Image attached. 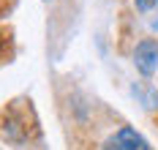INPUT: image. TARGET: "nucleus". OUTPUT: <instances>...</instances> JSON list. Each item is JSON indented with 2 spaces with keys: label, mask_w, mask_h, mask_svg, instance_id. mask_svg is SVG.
Wrapping results in <instances>:
<instances>
[{
  "label": "nucleus",
  "mask_w": 158,
  "mask_h": 150,
  "mask_svg": "<svg viewBox=\"0 0 158 150\" xmlns=\"http://www.w3.org/2000/svg\"><path fill=\"white\" fill-rule=\"evenodd\" d=\"M104 150H153V148L147 145V139H144L139 131L123 126L120 131H114L109 139L104 142Z\"/></svg>",
  "instance_id": "1"
},
{
  "label": "nucleus",
  "mask_w": 158,
  "mask_h": 150,
  "mask_svg": "<svg viewBox=\"0 0 158 150\" xmlns=\"http://www.w3.org/2000/svg\"><path fill=\"white\" fill-rule=\"evenodd\" d=\"M134 63L139 68V74L144 77H153L158 68V44L153 38H144L136 44V49H134Z\"/></svg>",
  "instance_id": "2"
},
{
  "label": "nucleus",
  "mask_w": 158,
  "mask_h": 150,
  "mask_svg": "<svg viewBox=\"0 0 158 150\" xmlns=\"http://www.w3.org/2000/svg\"><path fill=\"white\" fill-rule=\"evenodd\" d=\"M134 3H136V8H142V11H147V8H153V6H156L158 0H134Z\"/></svg>",
  "instance_id": "3"
},
{
  "label": "nucleus",
  "mask_w": 158,
  "mask_h": 150,
  "mask_svg": "<svg viewBox=\"0 0 158 150\" xmlns=\"http://www.w3.org/2000/svg\"><path fill=\"white\" fill-rule=\"evenodd\" d=\"M153 27H158V19H156V22H153Z\"/></svg>",
  "instance_id": "4"
}]
</instances>
